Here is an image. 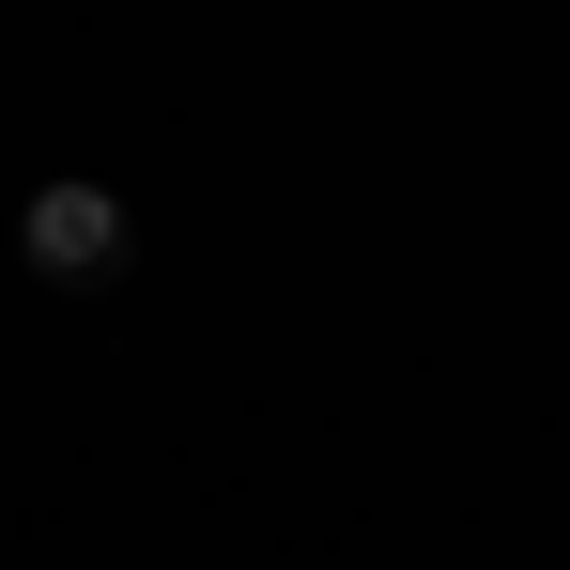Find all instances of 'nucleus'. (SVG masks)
<instances>
[{
    "mask_svg": "<svg viewBox=\"0 0 570 570\" xmlns=\"http://www.w3.org/2000/svg\"><path fill=\"white\" fill-rule=\"evenodd\" d=\"M16 247H31L47 278H94L108 247H124V200H108V186H31V216H16Z\"/></svg>",
    "mask_w": 570,
    "mask_h": 570,
    "instance_id": "nucleus-1",
    "label": "nucleus"
}]
</instances>
